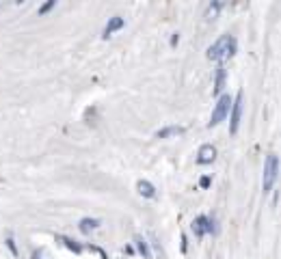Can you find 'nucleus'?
Wrapping results in <instances>:
<instances>
[{
  "mask_svg": "<svg viewBox=\"0 0 281 259\" xmlns=\"http://www.w3.org/2000/svg\"><path fill=\"white\" fill-rule=\"evenodd\" d=\"M236 48H238V43H236V37H231V35H223L219 41H214V43L208 48V58L214 63H221L223 65L225 61H229L231 56L236 54Z\"/></svg>",
  "mask_w": 281,
  "mask_h": 259,
  "instance_id": "1",
  "label": "nucleus"
},
{
  "mask_svg": "<svg viewBox=\"0 0 281 259\" xmlns=\"http://www.w3.org/2000/svg\"><path fill=\"white\" fill-rule=\"evenodd\" d=\"M277 175H279V160L277 156L271 154L266 158V164H264V175H262V190L268 192L273 190L275 181H277Z\"/></svg>",
  "mask_w": 281,
  "mask_h": 259,
  "instance_id": "2",
  "label": "nucleus"
},
{
  "mask_svg": "<svg viewBox=\"0 0 281 259\" xmlns=\"http://www.w3.org/2000/svg\"><path fill=\"white\" fill-rule=\"evenodd\" d=\"M229 108H231V97L229 95H221L217 106H214V110H212V117H210L208 128H217L221 121H225V117L229 115Z\"/></svg>",
  "mask_w": 281,
  "mask_h": 259,
  "instance_id": "3",
  "label": "nucleus"
},
{
  "mask_svg": "<svg viewBox=\"0 0 281 259\" xmlns=\"http://www.w3.org/2000/svg\"><path fill=\"white\" fill-rule=\"evenodd\" d=\"M231 119H229V132L236 134L238 126H240V117H242V91H238V95L231 99Z\"/></svg>",
  "mask_w": 281,
  "mask_h": 259,
  "instance_id": "4",
  "label": "nucleus"
},
{
  "mask_svg": "<svg viewBox=\"0 0 281 259\" xmlns=\"http://www.w3.org/2000/svg\"><path fill=\"white\" fill-rule=\"evenodd\" d=\"M214 158H217V149H214V145L206 143L199 147V151H197V162L199 164H212Z\"/></svg>",
  "mask_w": 281,
  "mask_h": 259,
  "instance_id": "5",
  "label": "nucleus"
},
{
  "mask_svg": "<svg viewBox=\"0 0 281 259\" xmlns=\"http://www.w3.org/2000/svg\"><path fill=\"white\" fill-rule=\"evenodd\" d=\"M193 231H195V235H206L208 231H212V220L208 218V216H197L195 218V222H193Z\"/></svg>",
  "mask_w": 281,
  "mask_h": 259,
  "instance_id": "6",
  "label": "nucleus"
},
{
  "mask_svg": "<svg viewBox=\"0 0 281 259\" xmlns=\"http://www.w3.org/2000/svg\"><path fill=\"white\" fill-rule=\"evenodd\" d=\"M123 24H125V22H123V17H119V15L111 17V20H109V24L104 26V33H102V37H104V39H109V37H111V35L115 33V31H121Z\"/></svg>",
  "mask_w": 281,
  "mask_h": 259,
  "instance_id": "7",
  "label": "nucleus"
},
{
  "mask_svg": "<svg viewBox=\"0 0 281 259\" xmlns=\"http://www.w3.org/2000/svg\"><path fill=\"white\" fill-rule=\"evenodd\" d=\"M186 132L184 126H169V128H163L156 132V138H171V136H180V134Z\"/></svg>",
  "mask_w": 281,
  "mask_h": 259,
  "instance_id": "8",
  "label": "nucleus"
},
{
  "mask_svg": "<svg viewBox=\"0 0 281 259\" xmlns=\"http://www.w3.org/2000/svg\"><path fill=\"white\" fill-rule=\"evenodd\" d=\"M136 190H139V194H141V197H145V199H154V197H156V188L149 184L147 179H141L139 184H136Z\"/></svg>",
  "mask_w": 281,
  "mask_h": 259,
  "instance_id": "9",
  "label": "nucleus"
},
{
  "mask_svg": "<svg viewBox=\"0 0 281 259\" xmlns=\"http://www.w3.org/2000/svg\"><path fill=\"white\" fill-rule=\"evenodd\" d=\"M221 7H223V0H212L210 4H208V11H206V20L212 22L217 20L219 13H221Z\"/></svg>",
  "mask_w": 281,
  "mask_h": 259,
  "instance_id": "10",
  "label": "nucleus"
},
{
  "mask_svg": "<svg viewBox=\"0 0 281 259\" xmlns=\"http://www.w3.org/2000/svg\"><path fill=\"white\" fill-rule=\"evenodd\" d=\"M100 225H102V222H100L98 218H82L80 225H78V229H80L82 233H91L93 229H98Z\"/></svg>",
  "mask_w": 281,
  "mask_h": 259,
  "instance_id": "11",
  "label": "nucleus"
},
{
  "mask_svg": "<svg viewBox=\"0 0 281 259\" xmlns=\"http://www.w3.org/2000/svg\"><path fill=\"white\" fill-rule=\"evenodd\" d=\"M223 85H225V67L221 65L217 69V80H214V95H219L223 91Z\"/></svg>",
  "mask_w": 281,
  "mask_h": 259,
  "instance_id": "12",
  "label": "nucleus"
},
{
  "mask_svg": "<svg viewBox=\"0 0 281 259\" xmlns=\"http://www.w3.org/2000/svg\"><path fill=\"white\" fill-rule=\"evenodd\" d=\"M136 249H139V253L145 259H152V253H149V249H147V242L143 238H136Z\"/></svg>",
  "mask_w": 281,
  "mask_h": 259,
  "instance_id": "13",
  "label": "nucleus"
},
{
  "mask_svg": "<svg viewBox=\"0 0 281 259\" xmlns=\"http://www.w3.org/2000/svg\"><path fill=\"white\" fill-rule=\"evenodd\" d=\"M56 2H58V0H46V2H44V4H41V7H39V15H46V13H50V11L56 7Z\"/></svg>",
  "mask_w": 281,
  "mask_h": 259,
  "instance_id": "14",
  "label": "nucleus"
},
{
  "mask_svg": "<svg viewBox=\"0 0 281 259\" xmlns=\"http://www.w3.org/2000/svg\"><path fill=\"white\" fill-rule=\"evenodd\" d=\"M33 259H50V255H48V251H46V249H39V251H35Z\"/></svg>",
  "mask_w": 281,
  "mask_h": 259,
  "instance_id": "15",
  "label": "nucleus"
},
{
  "mask_svg": "<svg viewBox=\"0 0 281 259\" xmlns=\"http://www.w3.org/2000/svg\"><path fill=\"white\" fill-rule=\"evenodd\" d=\"M63 242H65V244H67V249H71V251H74V253H80V246H78V244H74V242H71V240H67V238H63Z\"/></svg>",
  "mask_w": 281,
  "mask_h": 259,
  "instance_id": "16",
  "label": "nucleus"
},
{
  "mask_svg": "<svg viewBox=\"0 0 281 259\" xmlns=\"http://www.w3.org/2000/svg\"><path fill=\"white\" fill-rule=\"evenodd\" d=\"M210 181H212V179L208 177V175H203V177L199 179V186H201V188H208V186H210Z\"/></svg>",
  "mask_w": 281,
  "mask_h": 259,
  "instance_id": "17",
  "label": "nucleus"
},
{
  "mask_svg": "<svg viewBox=\"0 0 281 259\" xmlns=\"http://www.w3.org/2000/svg\"><path fill=\"white\" fill-rule=\"evenodd\" d=\"M7 246H9V249H11V253H13V255H17V251H15V244H13V240H7Z\"/></svg>",
  "mask_w": 281,
  "mask_h": 259,
  "instance_id": "18",
  "label": "nucleus"
},
{
  "mask_svg": "<svg viewBox=\"0 0 281 259\" xmlns=\"http://www.w3.org/2000/svg\"><path fill=\"white\" fill-rule=\"evenodd\" d=\"M177 41H180V35H177V33H175V35H173V39H171V45H175V43H177Z\"/></svg>",
  "mask_w": 281,
  "mask_h": 259,
  "instance_id": "19",
  "label": "nucleus"
}]
</instances>
